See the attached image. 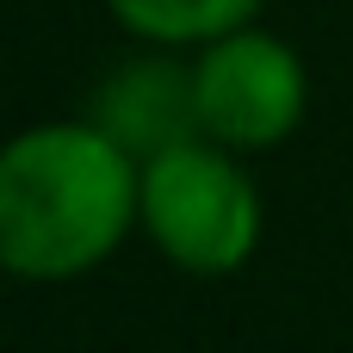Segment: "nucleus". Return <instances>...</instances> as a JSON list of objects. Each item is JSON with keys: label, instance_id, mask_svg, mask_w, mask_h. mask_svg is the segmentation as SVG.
Instances as JSON below:
<instances>
[{"label": "nucleus", "instance_id": "f03ea898", "mask_svg": "<svg viewBox=\"0 0 353 353\" xmlns=\"http://www.w3.org/2000/svg\"><path fill=\"white\" fill-rule=\"evenodd\" d=\"M143 230L174 267L217 279L261 248V192L236 149L192 137L143 161Z\"/></svg>", "mask_w": 353, "mask_h": 353}, {"label": "nucleus", "instance_id": "20e7f679", "mask_svg": "<svg viewBox=\"0 0 353 353\" xmlns=\"http://www.w3.org/2000/svg\"><path fill=\"white\" fill-rule=\"evenodd\" d=\"M87 118L112 143H124L137 161L205 137V124H199V81L174 56H130V62H118L99 81Z\"/></svg>", "mask_w": 353, "mask_h": 353}, {"label": "nucleus", "instance_id": "7ed1b4c3", "mask_svg": "<svg viewBox=\"0 0 353 353\" xmlns=\"http://www.w3.org/2000/svg\"><path fill=\"white\" fill-rule=\"evenodd\" d=\"M192 81H199V124L223 149H273L304 124L310 81L298 50L273 31L242 25L199 43Z\"/></svg>", "mask_w": 353, "mask_h": 353}, {"label": "nucleus", "instance_id": "f257e3e1", "mask_svg": "<svg viewBox=\"0 0 353 353\" xmlns=\"http://www.w3.org/2000/svg\"><path fill=\"white\" fill-rule=\"evenodd\" d=\"M143 223V161L93 118L37 124L0 155V261L19 279H81Z\"/></svg>", "mask_w": 353, "mask_h": 353}, {"label": "nucleus", "instance_id": "39448f33", "mask_svg": "<svg viewBox=\"0 0 353 353\" xmlns=\"http://www.w3.org/2000/svg\"><path fill=\"white\" fill-rule=\"evenodd\" d=\"M112 19L143 37V43H161V50H180V43H211L223 31H242L254 25L261 0H105Z\"/></svg>", "mask_w": 353, "mask_h": 353}]
</instances>
